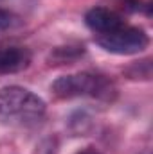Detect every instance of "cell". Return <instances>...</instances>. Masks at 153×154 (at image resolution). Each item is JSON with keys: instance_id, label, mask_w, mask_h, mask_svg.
Instances as JSON below:
<instances>
[{"instance_id": "4", "label": "cell", "mask_w": 153, "mask_h": 154, "mask_svg": "<svg viewBox=\"0 0 153 154\" xmlns=\"http://www.w3.org/2000/svg\"><path fill=\"white\" fill-rule=\"evenodd\" d=\"M85 23L90 31L96 32V36H99V34H106V32H112L115 29L122 27L126 22L122 20L119 13H115L108 7H92L85 14Z\"/></svg>"}, {"instance_id": "6", "label": "cell", "mask_w": 153, "mask_h": 154, "mask_svg": "<svg viewBox=\"0 0 153 154\" xmlns=\"http://www.w3.org/2000/svg\"><path fill=\"white\" fill-rule=\"evenodd\" d=\"M13 22H15V16H13V13L5 11V9H0V31H5V29H9V27L13 25Z\"/></svg>"}, {"instance_id": "2", "label": "cell", "mask_w": 153, "mask_h": 154, "mask_svg": "<svg viewBox=\"0 0 153 154\" xmlns=\"http://www.w3.org/2000/svg\"><path fill=\"white\" fill-rule=\"evenodd\" d=\"M50 90L60 99H76V97H94L101 100H112L117 93L114 82L108 81L105 75L79 72L70 75L58 77Z\"/></svg>"}, {"instance_id": "1", "label": "cell", "mask_w": 153, "mask_h": 154, "mask_svg": "<svg viewBox=\"0 0 153 154\" xmlns=\"http://www.w3.org/2000/svg\"><path fill=\"white\" fill-rule=\"evenodd\" d=\"M45 115L43 99L22 86L0 88V124L29 127L38 124Z\"/></svg>"}, {"instance_id": "5", "label": "cell", "mask_w": 153, "mask_h": 154, "mask_svg": "<svg viewBox=\"0 0 153 154\" xmlns=\"http://www.w3.org/2000/svg\"><path fill=\"white\" fill-rule=\"evenodd\" d=\"M31 65V52L25 47H0V74H16Z\"/></svg>"}, {"instance_id": "3", "label": "cell", "mask_w": 153, "mask_h": 154, "mask_svg": "<svg viewBox=\"0 0 153 154\" xmlns=\"http://www.w3.org/2000/svg\"><path fill=\"white\" fill-rule=\"evenodd\" d=\"M96 43L106 52H112L117 56H132L142 52L150 45V38L144 29L124 23L122 27L112 32L96 36Z\"/></svg>"}, {"instance_id": "7", "label": "cell", "mask_w": 153, "mask_h": 154, "mask_svg": "<svg viewBox=\"0 0 153 154\" xmlns=\"http://www.w3.org/2000/svg\"><path fill=\"white\" fill-rule=\"evenodd\" d=\"M76 154H99L94 147H85V149H81L79 152H76Z\"/></svg>"}]
</instances>
